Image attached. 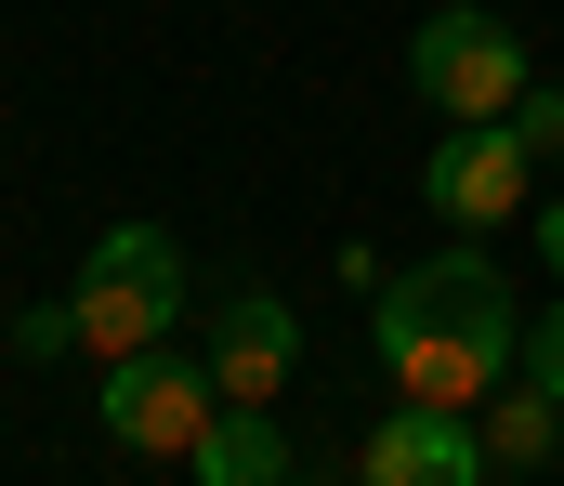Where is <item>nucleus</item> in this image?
Returning a JSON list of instances; mask_svg holds the SVG:
<instances>
[{
    "mask_svg": "<svg viewBox=\"0 0 564 486\" xmlns=\"http://www.w3.org/2000/svg\"><path fill=\"white\" fill-rule=\"evenodd\" d=\"M408 93H421L433 119H512L539 93V66H525V40L499 13L446 0V13H421V40H408Z\"/></svg>",
    "mask_w": 564,
    "mask_h": 486,
    "instance_id": "3",
    "label": "nucleus"
},
{
    "mask_svg": "<svg viewBox=\"0 0 564 486\" xmlns=\"http://www.w3.org/2000/svg\"><path fill=\"white\" fill-rule=\"evenodd\" d=\"M539 250H552V290H564V210H539Z\"/></svg>",
    "mask_w": 564,
    "mask_h": 486,
    "instance_id": "13",
    "label": "nucleus"
},
{
    "mask_svg": "<svg viewBox=\"0 0 564 486\" xmlns=\"http://www.w3.org/2000/svg\"><path fill=\"white\" fill-rule=\"evenodd\" d=\"M197 486H289V434L276 408H224L210 434H197V461H184Z\"/></svg>",
    "mask_w": 564,
    "mask_h": 486,
    "instance_id": "9",
    "label": "nucleus"
},
{
    "mask_svg": "<svg viewBox=\"0 0 564 486\" xmlns=\"http://www.w3.org/2000/svg\"><path fill=\"white\" fill-rule=\"evenodd\" d=\"M66 316H79V355H144V342H171L184 328V250L158 237V224H106L93 250H79V290H66Z\"/></svg>",
    "mask_w": 564,
    "mask_h": 486,
    "instance_id": "2",
    "label": "nucleus"
},
{
    "mask_svg": "<svg viewBox=\"0 0 564 486\" xmlns=\"http://www.w3.org/2000/svg\"><path fill=\"white\" fill-rule=\"evenodd\" d=\"M525 184H539V145H525L512 119H446V145L421 159V197H433V224H459V237L512 224V210H525Z\"/></svg>",
    "mask_w": 564,
    "mask_h": 486,
    "instance_id": "5",
    "label": "nucleus"
},
{
    "mask_svg": "<svg viewBox=\"0 0 564 486\" xmlns=\"http://www.w3.org/2000/svg\"><path fill=\"white\" fill-rule=\"evenodd\" d=\"M486 434H473V408H421V395H394V421L355 447V486H486Z\"/></svg>",
    "mask_w": 564,
    "mask_h": 486,
    "instance_id": "6",
    "label": "nucleus"
},
{
    "mask_svg": "<svg viewBox=\"0 0 564 486\" xmlns=\"http://www.w3.org/2000/svg\"><path fill=\"white\" fill-rule=\"evenodd\" d=\"M66 342H79L66 303H26V316H13V355H66Z\"/></svg>",
    "mask_w": 564,
    "mask_h": 486,
    "instance_id": "11",
    "label": "nucleus"
},
{
    "mask_svg": "<svg viewBox=\"0 0 564 486\" xmlns=\"http://www.w3.org/2000/svg\"><path fill=\"white\" fill-rule=\"evenodd\" d=\"M289 368H302L289 290H237V303H210V381H224V408H276Z\"/></svg>",
    "mask_w": 564,
    "mask_h": 486,
    "instance_id": "7",
    "label": "nucleus"
},
{
    "mask_svg": "<svg viewBox=\"0 0 564 486\" xmlns=\"http://www.w3.org/2000/svg\"><path fill=\"white\" fill-rule=\"evenodd\" d=\"M525 381H539V395H564V290H552V316L525 328Z\"/></svg>",
    "mask_w": 564,
    "mask_h": 486,
    "instance_id": "10",
    "label": "nucleus"
},
{
    "mask_svg": "<svg viewBox=\"0 0 564 486\" xmlns=\"http://www.w3.org/2000/svg\"><path fill=\"white\" fill-rule=\"evenodd\" d=\"M368 355L394 368V395L421 408H486L512 368H525V328H512V290L486 250H433L408 277L368 290Z\"/></svg>",
    "mask_w": 564,
    "mask_h": 486,
    "instance_id": "1",
    "label": "nucleus"
},
{
    "mask_svg": "<svg viewBox=\"0 0 564 486\" xmlns=\"http://www.w3.org/2000/svg\"><path fill=\"white\" fill-rule=\"evenodd\" d=\"M473 434H486V461H499V474H552V447H564V395H539V381L512 368V381L473 408Z\"/></svg>",
    "mask_w": 564,
    "mask_h": 486,
    "instance_id": "8",
    "label": "nucleus"
},
{
    "mask_svg": "<svg viewBox=\"0 0 564 486\" xmlns=\"http://www.w3.org/2000/svg\"><path fill=\"white\" fill-rule=\"evenodd\" d=\"M512 132H525L539 159H552V145H564V93H525V106H512Z\"/></svg>",
    "mask_w": 564,
    "mask_h": 486,
    "instance_id": "12",
    "label": "nucleus"
},
{
    "mask_svg": "<svg viewBox=\"0 0 564 486\" xmlns=\"http://www.w3.org/2000/svg\"><path fill=\"white\" fill-rule=\"evenodd\" d=\"M224 421V381H210V355H171V342H144L106 368V434L132 447V461H197V434Z\"/></svg>",
    "mask_w": 564,
    "mask_h": 486,
    "instance_id": "4",
    "label": "nucleus"
}]
</instances>
